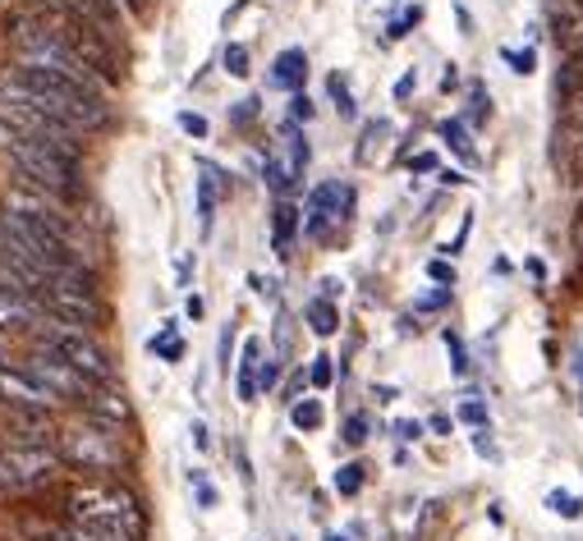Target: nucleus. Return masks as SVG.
Returning a JSON list of instances; mask_svg holds the SVG:
<instances>
[{
  "label": "nucleus",
  "instance_id": "obj_1",
  "mask_svg": "<svg viewBox=\"0 0 583 541\" xmlns=\"http://www.w3.org/2000/svg\"><path fill=\"white\" fill-rule=\"evenodd\" d=\"M60 514L88 541H143L147 537V514L138 496L115 477L74 482L60 500Z\"/></svg>",
  "mask_w": 583,
  "mask_h": 541
},
{
  "label": "nucleus",
  "instance_id": "obj_2",
  "mask_svg": "<svg viewBox=\"0 0 583 541\" xmlns=\"http://www.w3.org/2000/svg\"><path fill=\"white\" fill-rule=\"evenodd\" d=\"M51 450L60 454V463H69V469H79V473H92V477H111L130 463V450L120 446V427H106L97 418L60 422Z\"/></svg>",
  "mask_w": 583,
  "mask_h": 541
},
{
  "label": "nucleus",
  "instance_id": "obj_3",
  "mask_svg": "<svg viewBox=\"0 0 583 541\" xmlns=\"http://www.w3.org/2000/svg\"><path fill=\"white\" fill-rule=\"evenodd\" d=\"M37 345H46V349H56L65 363L74 368V372H83L92 385H111L115 381V358L101 349L92 335H83V330H74V326H56V322H46L42 330H37Z\"/></svg>",
  "mask_w": 583,
  "mask_h": 541
},
{
  "label": "nucleus",
  "instance_id": "obj_4",
  "mask_svg": "<svg viewBox=\"0 0 583 541\" xmlns=\"http://www.w3.org/2000/svg\"><path fill=\"white\" fill-rule=\"evenodd\" d=\"M60 469L51 446H0V496H29L46 486Z\"/></svg>",
  "mask_w": 583,
  "mask_h": 541
},
{
  "label": "nucleus",
  "instance_id": "obj_5",
  "mask_svg": "<svg viewBox=\"0 0 583 541\" xmlns=\"http://www.w3.org/2000/svg\"><path fill=\"white\" fill-rule=\"evenodd\" d=\"M37 303L51 322H65L74 330H97L106 326V303L97 298V290H83V285H69V280H56L37 290Z\"/></svg>",
  "mask_w": 583,
  "mask_h": 541
},
{
  "label": "nucleus",
  "instance_id": "obj_6",
  "mask_svg": "<svg viewBox=\"0 0 583 541\" xmlns=\"http://www.w3.org/2000/svg\"><path fill=\"white\" fill-rule=\"evenodd\" d=\"M349 212H354V184H345V179H326V184H317L309 193V207H303V235L322 239L326 225L349 221Z\"/></svg>",
  "mask_w": 583,
  "mask_h": 541
},
{
  "label": "nucleus",
  "instance_id": "obj_7",
  "mask_svg": "<svg viewBox=\"0 0 583 541\" xmlns=\"http://www.w3.org/2000/svg\"><path fill=\"white\" fill-rule=\"evenodd\" d=\"M0 399L10 408H42V414L60 408V395L29 363H0Z\"/></svg>",
  "mask_w": 583,
  "mask_h": 541
},
{
  "label": "nucleus",
  "instance_id": "obj_8",
  "mask_svg": "<svg viewBox=\"0 0 583 541\" xmlns=\"http://www.w3.org/2000/svg\"><path fill=\"white\" fill-rule=\"evenodd\" d=\"M23 363H29V368L51 385V391L60 395V404H83L88 391H92V381H88L83 372H74V368L65 363V358H60L56 349H46V345H37L29 358H23Z\"/></svg>",
  "mask_w": 583,
  "mask_h": 541
},
{
  "label": "nucleus",
  "instance_id": "obj_9",
  "mask_svg": "<svg viewBox=\"0 0 583 541\" xmlns=\"http://www.w3.org/2000/svg\"><path fill=\"white\" fill-rule=\"evenodd\" d=\"M51 317L42 313V303L29 294V290H19V285H5L0 280V330H19V335H37Z\"/></svg>",
  "mask_w": 583,
  "mask_h": 541
},
{
  "label": "nucleus",
  "instance_id": "obj_10",
  "mask_svg": "<svg viewBox=\"0 0 583 541\" xmlns=\"http://www.w3.org/2000/svg\"><path fill=\"white\" fill-rule=\"evenodd\" d=\"M83 414L97 418V422H106V427H130L134 422V408L130 399H124V391L111 381V385H92L88 399H83Z\"/></svg>",
  "mask_w": 583,
  "mask_h": 541
},
{
  "label": "nucleus",
  "instance_id": "obj_11",
  "mask_svg": "<svg viewBox=\"0 0 583 541\" xmlns=\"http://www.w3.org/2000/svg\"><path fill=\"white\" fill-rule=\"evenodd\" d=\"M193 193H198V225H202V235H208L212 221H216L221 193H231V179H221V170L212 161H202L198 166V179H193Z\"/></svg>",
  "mask_w": 583,
  "mask_h": 541
},
{
  "label": "nucleus",
  "instance_id": "obj_12",
  "mask_svg": "<svg viewBox=\"0 0 583 541\" xmlns=\"http://www.w3.org/2000/svg\"><path fill=\"white\" fill-rule=\"evenodd\" d=\"M271 88H285V92H303V79H309V56H303L299 46H290V50H281L276 56V65H271Z\"/></svg>",
  "mask_w": 583,
  "mask_h": 541
},
{
  "label": "nucleus",
  "instance_id": "obj_13",
  "mask_svg": "<svg viewBox=\"0 0 583 541\" xmlns=\"http://www.w3.org/2000/svg\"><path fill=\"white\" fill-rule=\"evenodd\" d=\"M294 235H299V207H294V202H281V207L271 212V244H276V252L290 257Z\"/></svg>",
  "mask_w": 583,
  "mask_h": 541
},
{
  "label": "nucleus",
  "instance_id": "obj_14",
  "mask_svg": "<svg viewBox=\"0 0 583 541\" xmlns=\"http://www.w3.org/2000/svg\"><path fill=\"white\" fill-rule=\"evenodd\" d=\"M258 358H262V340H244V358H239V399H258Z\"/></svg>",
  "mask_w": 583,
  "mask_h": 541
},
{
  "label": "nucleus",
  "instance_id": "obj_15",
  "mask_svg": "<svg viewBox=\"0 0 583 541\" xmlns=\"http://www.w3.org/2000/svg\"><path fill=\"white\" fill-rule=\"evenodd\" d=\"M565 143H583V92L561 101V128H556Z\"/></svg>",
  "mask_w": 583,
  "mask_h": 541
},
{
  "label": "nucleus",
  "instance_id": "obj_16",
  "mask_svg": "<svg viewBox=\"0 0 583 541\" xmlns=\"http://www.w3.org/2000/svg\"><path fill=\"white\" fill-rule=\"evenodd\" d=\"M309 326H313L317 335H336V330H340L336 303H332V298H313V303H309Z\"/></svg>",
  "mask_w": 583,
  "mask_h": 541
},
{
  "label": "nucleus",
  "instance_id": "obj_17",
  "mask_svg": "<svg viewBox=\"0 0 583 541\" xmlns=\"http://www.w3.org/2000/svg\"><path fill=\"white\" fill-rule=\"evenodd\" d=\"M290 418H294L299 431H317L326 414H322V404H317V399H299V404L290 408Z\"/></svg>",
  "mask_w": 583,
  "mask_h": 541
},
{
  "label": "nucleus",
  "instance_id": "obj_18",
  "mask_svg": "<svg viewBox=\"0 0 583 541\" xmlns=\"http://www.w3.org/2000/svg\"><path fill=\"white\" fill-rule=\"evenodd\" d=\"M147 349L157 353V358H166V363H180V353H184V345L175 340V326H166L161 335H152V345H147Z\"/></svg>",
  "mask_w": 583,
  "mask_h": 541
},
{
  "label": "nucleus",
  "instance_id": "obj_19",
  "mask_svg": "<svg viewBox=\"0 0 583 541\" xmlns=\"http://www.w3.org/2000/svg\"><path fill=\"white\" fill-rule=\"evenodd\" d=\"M441 138H446V143H450L455 151H460L464 161H473V143H469V128H464L460 120H446V124H441Z\"/></svg>",
  "mask_w": 583,
  "mask_h": 541
},
{
  "label": "nucleus",
  "instance_id": "obj_20",
  "mask_svg": "<svg viewBox=\"0 0 583 541\" xmlns=\"http://www.w3.org/2000/svg\"><path fill=\"white\" fill-rule=\"evenodd\" d=\"M326 92H332L336 111H340L345 120H354V97H349V83H345V74H332V79H326Z\"/></svg>",
  "mask_w": 583,
  "mask_h": 541
},
{
  "label": "nucleus",
  "instance_id": "obj_21",
  "mask_svg": "<svg viewBox=\"0 0 583 541\" xmlns=\"http://www.w3.org/2000/svg\"><path fill=\"white\" fill-rule=\"evenodd\" d=\"M336 492L340 496H359L363 492V463H345V469L336 473Z\"/></svg>",
  "mask_w": 583,
  "mask_h": 541
},
{
  "label": "nucleus",
  "instance_id": "obj_22",
  "mask_svg": "<svg viewBox=\"0 0 583 541\" xmlns=\"http://www.w3.org/2000/svg\"><path fill=\"white\" fill-rule=\"evenodd\" d=\"M391 134V124L386 120H368V128H363V143H359V161H372V147L382 143Z\"/></svg>",
  "mask_w": 583,
  "mask_h": 541
},
{
  "label": "nucleus",
  "instance_id": "obj_23",
  "mask_svg": "<svg viewBox=\"0 0 583 541\" xmlns=\"http://www.w3.org/2000/svg\"><path fill=\"white\" fill-rule=\"evenodd\" d=\"M225 74H235V79H248V46H239V42H231L225 46Z\"/></svg>",
  "mask_w": 583,
  "mask_h": 541
},
{
  "label": "nucleus",
  "instance_id": "obj_24",
  "mask_svg": "<svg viewBox=\"0 0 583 541\" xmlns=\"http://www.w3.org/2000/svg\"><path fill=\"white\" fill-rule=\"evenodd\" d=\"M547 505H551L556 514H561V519H579V514H583V500H579V496H570V492H551V496H547Z\"/></svg>",
  "mask_w": 583,
  "mask_h": 541
},
{
  "label": "nucleus",
  "instance_id": "obj_25",
  "mask_svg": "<svg viewBox=\"0 0 583 541\" xmlns=\"http://www.w3.org/2000/svg\"><path fill=\"white\" fill-rule=\"evenodd\" d=\"M460 422H469V427H487V408L478 404V399H464V404H460Z\"/></svg>",
  "mask_w": 583,
  "mask_h": 541
},
{
  "label": "nucleus",
  "instance_id": "obj_26",
  "mask_svg": "<svg viewBox=\"0 0 583 541\" xmlns=\"http://www.w3.org/2000/svg\"><path fill=\"white\" fill-rule=\"evenodd\" d=\"M332 376H336L332 358H326V353H317V363L309 368V381H313V385H332Z\"/></svg>",
  "mask_w": 583,
  "mask_h": 541
},
{
  "label": "nucleus",
  "instance_id": "obj_27",
  "mask_svg": "<svg viewBox=\"0 0 583 541\" xmlns=\"http://www.w3.org/2000/svg\"><path fill=\"white\" fill-rule=\"evenodd\" d=\"M345 441H349V446H363V441H368V418H363V414H354V418L345 422Z\"/></svg>",
  "mask_w": 583,
  "mask_h": 541
},
{
  "label": "nucleus",
  "instance_id": "obj_28",
  "mask_svg": "<svg viewBox=\"0 0 583 541\" xmlns=\"http://www.w3.org/2000/svg\"><path fill=\"white\" fill-rule=\"evenodd\" d=\"M290 115L303 120V124L313 120V101H309V92H290Z\"/></svg>",
  "mask_w": 583,
  "mask_h": 541
},
{
  "label": "nucleus",
  "instance_id": "obj_29",
  "mask_svg": "<svg viewBox=\"0 0 583 541\" xmlns=\"http://www.w3.org/2000/svg\"><path fill=\"white\" fill-rule=\"evenodd\" d=\"M276 381H281V368H276L271 358H267V363H258V391H262V395L276 391Z\"/></svg>",
  "mask_w": 583,
  "mask_h": 541
},
{
  "label": "nucleus",
  "instance_id": "obj_30",
  "mask_svg": "<svg viewBox=\"0 0 583 541\" xmlns=\"http://www.w3.org/2000/svg\"><path fill=\"white\" fill-rule=\"evenodd\" d=\"M418 19H423V10H418V5H410V10H404V14H400V19L391 23V37H404V33H410Z\"/></svg>",
  "mask_w": 583,
  "mask_h": 541
},
{
  "label": "nucleus",
  "instance_id": "obj_31",
  "mask_svg": "<svg viewBox=\"0 0 583 541\" xmlns=\"http://www.w3.org/2000/svg\"><path fill=\"white\" fill-rule=\"evenodd\" d=\"M505 60H511L515 74H534V60L538 56H534V50H505Z\"/></svg>",
  "mask_w": 583,
  "mask_h": 541
},
{
  "label": "nucleus",
  "instance_id": "obj_32",
  "mask_svg": "<svg viewBox=\"0 0 583 541\" xmlns=\"http://www.w3.org/2000/svg\"><path fill=\"white\" fill-rule=\"evenodd\" d=\"M427 275H433L441 290H450V285H455V267H450V262H427Z\"/></svg>",
  "mask_w": 583,
  "mask_h": 541
},
{
  "label": "nucleus",
  "instance_id": "obj_33",
  "mask_svg": "<svg viewBox=\"0 0 583 541\" xmlns=\"http://www.w3.org/2000/svg\"><path fill=\"white\" fill-rule=\"evenodd\" d=\"M180 128H184V134H193V138H208V120L193 115V111H184V115H180Z\"/></svg>",
  "mask_w": 583,
  "mask_h": 541
},
{
  "label": "nucleus",
  "instance_id": "obj_34",
  "mask_svg": "<svg viewBox=\"0 0 583 541\" xmlns=\"http://www.w3.org/2000/svg\"><path fill=\"white\" fill-rule=\"evenodd\" d=\"M446 349H450V363H455V372H464V349H460V335H450V330H446Z\"/></svg>",
  "mask_w": 583,
  "mask_h": 541
},
{
  "label": "nucleus",
  "instance_id": "obj_35",
  "mask_svg": "<svg viewBox=\"0 0 583 541\" xmlns=\"http://www.w3.org/2000/svg\"><path fill=\"white\" fill-rule=\"evenodd\" d=\"M473 115L487 120V88L483 83H473Z\"/></svg>",
  "mask_w": 583,
  "mask_h": 541
},
{
  "label": "nucleus",
  "instance_id": "obj_36",
  "mask_svg": "<svg viewBox=\"0 0 583 541\" xmlns=\"http://www.w3.org/2000/svg\"><path fill=\"white\" fill-rule=\"evenodd\" d=\"M253 115H258V101H253V97L244 101V106H235V111H231V120H235V124H248Z\"/></svg>",
  "mask_w": 583,
  "mask_h": 541
},
{
  "label": "nucleus",
  "instance_id": "obj_37",
  "mask_svg": "<svg viewBox=\"0 0 583 541\" xmlns=\"http://www.w3.org/2000/svg\"><path fill=\"white\" fill-rule=\"evenodd\" d=\"M193 482H198V500H202V509H212V505H216V492H212V486L202 482V477H193Z\"/></svg>",
  "mask_w": 583,
  "mask_h": 541
},
{
  "label": "nucleus",
  "instance_id": "obj_38",
  "mask_svg": "<svg viewBox=\"0 0 583 541\" xmlns=\"http://www.w3.org/2000/svg\"><path fill=\"white\" fill-rule=\"evenodd\" d=\"M303 385H309V381H303V372H294V376H290V385H285V399H294V404H299Z\"/></svg>",
  "mask_w": 583,
  "mask_h": 541
},
{
  "label": "nucleus",
  "instance_id": "obj_39",
  "mask_svg": "<svg viewBox=\"0 0 583 541\" xmlns=\"http://www.w3.org/2000/svg\"><path fill=\"white\" fill-rule=\"evenodd\" d=\"M446 298H450V290H437V294H423V298H418V307H441Z\"/></svg>",
  "mask_w": 583,
  "mask_h": 541
},
{
  "label": "nucleus",
  "instance_id": "obj_40",
  "mask_svg": "<svg viewBox=\"0 0 583 541\" xmlns=\"http://www.w3.org/2000/svg\"><path fill=\"white\" fill-rule=\"evenodd\" d=\"M410 170H437V157H433V151H423V157L410 161Z\"/></svg>",
  "mask_w": 583,
  "mask_h": 541
},
{
  "label": "nucleus",
  "instance_id": "obj_41",
  "mask_svg": "<svg viewBox=\"0 0 583 541\" xmlns=\"http://www.w3.org/2000/svg\"><path fill=\"white\" fill-rule=\"evenodd\" d=\"M574 252L583 257V207H579V216H574Z\"/></svg>",
  "mask_w": 583,
  "mask_h": 541
},
{
  "label": "nucleus",
  "instance_id": "obj_42",
  "mask_svg": "<svg viewBox=\"0 0 583 541\" xmlns=\"http://www.w3.org/2000/svg\"><path fill=\"white\" fill-rule=\"evenodd\" d=\"M414 92V74H404V79L395 83V97H410Z\"/></svg>",
  "mask_w": 583,
  "mask_h": 541
},
{
  "label": "nucleus",
  "instance_id": "obj_43",
  "mask_svg": "<svg viewBox=\"0 0 583 541\" xmlns=\"http://www.w3.org/2000/svg\"><path fill=\"white\" fill-rule=\"evenodd\" d=\"M193 446H198V450L208 446V427H202V422H193Z\"/></svg>",
  "mask_w": 583,
  "mask_h": 541
},
{
  "label": "nucleus",
  "instance_id": "obj_44",
  "mask_svg": "<svg viewBox=\"0 0 583 541\" xmlns=\"http://www.w3.org/2000/svg\"><path fill=\"white\" fill-rule=\"evenodd\" d=\"M120 5L130 10V14H143V10H147V0H120Z\"/></svg>",
  "mask_w": 583,
  "mask_h": 541
},
{
  "label": "nucleus",
  "instance_id": "obj_45",
  "mask_svg": "<svg viewBox=\"0 0 583 541\" xmlns=\"http://www.w3.org/2000/svg\"><path fill=\"white\" fill-rule=\"evenodd\" d=\"M433 431H437V436H450V418L437 414V418H433Z\"/></svg>",
  "mask_w": 583,
  "mask_h": 541
},
{
  "label": "nucleus",
  "instance_id": "obj_46",
  "mask_svg": "<svg viewBox=\"0 0 583 541\" xmlns=\"http://www.w3.org/2000/svg\"><path fill=\"white\" fill-rule=\"evenodd\" d=\"M184 307H189V317H193V322H198V317H202V298H198V294H193V298H189V303H184Z\"/></svg>",
  "mask_w": 583,
  "mask_h": 541
},
{
  "label": "nucleus",
  "instance_id": "obj_47",
  "mask_svg": "<svg viewBox=\"0 0 583 541\" xmlns=\"http://www.w3.org/2000/svg\"><path fill=\"white\" fill-rule=\"evenodd\" d=\"M326 541H345V537H340V532H332V537H326Z\"/></svg>",
  "mask_w": 583,
  "mask_h": 541
}]
</instances>
